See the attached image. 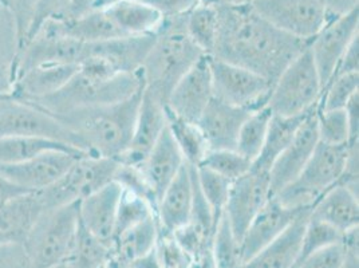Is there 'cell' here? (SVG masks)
Returning a JSON list of instances; mask_svg holds the SVG:
<instances>
[{
  "label": "cell",
  "mask_w": 359,
  "mask_h": 268,
  "mask_svg": "<svg viewBox=\"0 0 359 268\" xmlns=\"http://www.w3.org/2000/svg\"><path fill=\"white\" fill-rule=\"evenodd\" d=\"M217 3L220 29L212 54L216 60L252 70L273 83L310 45L273 27L250 1Z\"/></svg>",
  "instance_id": "1"
},
{
  "label": "cell",
  "mask_w": 359,
  "mask_h": 268,
  "mask_svg": "<svg viewBox=\"0 0 359 268\" xmlns=\"http://www.w3.org/2000/svg\"><path fill=\"white\" fill-rule=\"evenodd\" d=\"M142 72L116 73L105 60L89 57L79 63L74 75L55 93L29 102L54 117L74 110L117 104L144 89Z\"/></svg>",
  "instance_id": "2"
},
{
  "label": "cell",
  "mask_w": 359,
  "mask_h": 268,
  "mask_svg": "<svg viewBox=\"0 0 359 268\" xmlns=\"http://www.w3.org/2000/svg\"><path fill=\"white\" fill-rule=\"evenodd\" d=\"M142 91L117 104L85 107L55 119L73 134L81 152L118 161L132 140Z\"/></svg>",
  "instance_id": "3"
},
{
  "label": "cell",
  "mask_w": 359,
  "mask_h": 268,
  "mask_svg": "<svg viewBox=\"0 0 359 268\" xmlns=\"http://www.w3.org/2000/svg\"><path fill=\"white\" fill-rule=\"evenodd\" d=\"M204 55L187 32L185 16L164 19L141 67L144 88L166 105L180 79Z\"/></svg>",
  "instance_id": "4"
},
{
  "label": "cell",
  "mask_w": 359,
  "mask_h": 268,
  "mask_svg": "<svg viewBox=\"0 0 359 268\" xmlns=\"http://www.w3.org/2000/svg\"><path fill=\"white\" fill-rule=\"evenodd\" d=\"M78 227V203L45 209L23 241L32 268L62 266L72 250Z\"/></svg>",
  "instance_id": "5"
},
{
  "label": "cell",
  "mask_w": 359,
  "mask_h": 268,
  "mask_svg": "<svg viewBox=\"0 0 359 268\" xmlns=\"http://www.w3.org/2000/svg\"><path fill=\"white\" fill-rule=\"evenodd\" d=\"M347 144L327 145L319 141L298 179L273 197L288 208H313L315 201L337 185L342 177Z\"/></svg>",
  "instance_id": "6"
},
{
  "label": "cell",
  "mask_w": 359,
  "mask_h": 268,
  "mask_svg": "<svg viewBox=\"0 0 359 268\" xmlns=\"http://www.w3.org/2000/svg\"><path fill=\"white\" fill-rule=\"evenodd\" d=\"M322 91L323 86L307 47L273 82L267 106L275 116H304L318 107Z\"/></svg>",
  "instance_id": "7"
},
{
  "label": "cell",
  "mask_w": 359,
  "mask_h": 268,
  "mask_svg": "<svg viewBox=\"0 0 359 268\" xmlns=\"http://www.w3.org/2000/svg\"><path fill=\"white\" fill-rule=\"evenodd\" d=\"M118 161L105 157L82 156L76 159L53 185L38 192L43 209L76 204L114 181Z\"/></svg>",
  "instance_id": "8"
},
{
  "label": "cell",
  "mask_w": 359,
  "mask_h": 268,
  "mask_svg": "<svg viewBox=\"0 0 359 268\" xmlns=\"http://www.w3.org/2000/svg\"><path fill=\"white\" fill-rule=\"evenodd\" d=\"M213 97L248 112L267 106L272 82L252 70L210 57Z\"/></svg>",
  "instance_id": "9"
},
{
  "label": "cell",
  "mask_w": 359,
  "mask_h": 268,
  "mask_svg": "<svg viewBox=\"0 0 359 268\" xmlns=\"http://www.w3.org/2000/svg\"><path fill=\"white\" fill-rule=\"evenodd\" d=\"M255 11L278 30L311 42L327 22L322 0H251Z\"/></svg>",
  "instance_id": "10"
},
{
  "label": "cell",
  "mask_w": 359,
  "mask_h": 268,
  "mask_svg": "<svg viewBox=\"0 0 359 268\" xmlns=\"http://www.w3.org/2000/svg\"><path fill=\"white\" fill-rule=\"evenodd\" d=\"M4 137H43L78 149L73 134L60 119L35 105L13 97L0 100V138Z\"/></svg>",
  "instance_id": "11"
},
{
  "label": "cell",
  "mask_w": 359,
  "mask_h": 268,
  "mask_svg": "<svg viewBox=\"0 0 359 268\" xmlns=\"http://www.w3.org/2000/svg\"><path fill=\"white\" fill-rule=\"evenodd\" d=\"M271 197L269 172L251 168L244 176L232 181L224 213L239 241Z\"/></svg>",
  "instance_id": "12"
},
{
  "label": "cell",
  "mask_w": 359,
  "mask_h": 268,
  "mask_svg": "<svg viewBox=\"0 0 359 268\" xmlns=\"http://www.w3.org/2000/svg\"><path fill=\"white\" fill-rule=\"evenodd\" d=\"M357 36H359V8L327 22L310 42L309 48L323 89L335 74L344 51Z\"/></svg>",
  "instance_id": "13"
},
{
  "label": "cell",
  "mask_w": 359,
  "mask_h": 268,
  "mask_svg": "<svg viewBox=\"0 0 359 268\" xmlns=\"http://www.w3.org/2000/svg\"><path fill=\"white\" fill-rule=\"evenodd\" d=\"M82 156L88 154L47 152L23 163L0 165V175L26 192H41L53 185Z\"/></svg>",
  "instance_id": "14"
},
{
  "label": "cell",
  "mask_w": 359,
  "mask_h": 268,
  "mask_svg": "<svg viewBox=\"0 0 359 268\" xmlns=\"http://www.w3.org/2000/svg\"><path fill=\"white\" fill-rule=\"evenodd\" d=\"M213 98L210 57L204 55L172 90L166 107L177 117L197 123Z\"/></svg>",
  "instance_id": "15"
},
{
  "label": "cell",
  "mask_w": 359,
  "mask_h": 268,
  "mask_svg": "<svg viewBox=\"0 0 359 268\" xmlns=\"http://www.w3.org/2000/svg\"><path fill=\"white\" fill-rule=\"evenodd\" d=\"M316 109L303 121L292 141L271 166L269 185L272 197L298 179L318 147L319 134L316 126Z\"/></svg>",
  "instance_id": "16"
},
{
  "label": "cell",
  "mask_w": 359,
  "mask_h": 268,
  "mask_svg": "<svg viewBox=\"0 0 359 268\" xmlns=\"http://www.w3.org/2000/svg\"><path fill=\"white\" fill-rule=\"evenodd\" d=\"M165 106L163 101L144 88L132 140L118 163L137 168L142 165L166 128Z\"/></svg>",
  "instance_id": "17"
},
{
  "label": "cell",
  "mask_w": 359,
  "mask_h": 268,
  "mask_svg": "<svg viewBox=\"0 0 359 268\" xmlns=\"http://www.w3.org/2000/svg\"><path fill=\"white\" fill-rule=\"evenodd\" d=\"M306 209L310 208H288L280 204L275 197H271L269 203L248 225L245 234L240 240L241 264L278 238Z\"/></svg>",
  "instance_id": "18"
},
{
  "label": "cell",
  "mask_w": 359,
  "mask_h": 268,
  "mask_svg": "<svg viewBox=\"0 0 359 268\" xmlns=\"http://www.w3.org/2000/svg\"><path fill=\"white\" fill-rule=\"evenodd\" d=\"M121 191L120 184L111 181L78 203L79 224L110 247L114 239Z\"/></svg>",
  "instance_id": "19"
},
{
  "label": "cell",
  "mask_w": 359,
  "mask_h": 268,
  "mask_svg": "<svg viewBox=\"0 0 359 268\" xmlns=\"http://www.w3.org/2000/svg\"><path fill=\"white\" fill-rule=\"evenodd\" d=\"M194 196L192 168L185 164L158 201L156 217L160 235H173L189 222L194 209Z\"/></svg>",
  "instance_id": "20"
},
{
  "label": "cell",
  "mask_w": 359,
  "mask_h": 268,
  "mask_svg": "<svg viewBox=\"0 0 359 268\" xmlns=\"http://www.w3.org/2000/svg\"><path fill=\"white\" fill-rule=\"evenodd\" d=\"M250 113L213 97L197 121L210 150H235L240 128Z\"/></svg>",
  "instance_id": "21"
},
{
  "label": "cell",
  "mask_w": 359,
  "mask_h": 268,
  "mask_svg": "<svg viewBox=\"0 0 359 268\" xmlns=\"http://www.w3.org/2000/svg\"><path fill=\"white\" fill-rule=\"evenodd\" d=\"M311 208L306 209L285 231L240 268H292L299 262L302 240Z\"/></svg>",
  "instance_id": "22"
},
{
  "label": "cell",
  "mask_w": 359,
  "mask_h": 268,
  "mask_svg": "<svg viewBox=\"0 0 359 268\" xmlns=\"http://www.w3.org/2000/svg\"><path fill=\"white\" fill-rule=\"evenodd\" d=\"M39 29H46L82 43H98L123 36L104 8H93L81 15L48 20Z\"/></svg>",
  "instance_id": "23"
},
{
  "label": "cell",
  "mask_w": 359,
  "mask_h": 268,
  "mask_svg": "<svg viewBox=\"0 0 359 268\" xmlns=\"http://www.w3.org/2000/svg\"><path fill=\"white\" fill-rule=\"evenodd\" d=\"M185 164L187 163L179 147L176 145L168 128H165L148 157L140 166L142 176L147 180L150 191L157 201V206L168 185L175 180Z\"/></svg>",
  "instance_id": "24"
},
{
  "label": "cell",
  "mask_w": 359,
  "mask_h": 268,
  "mask_svg": "<svg viewBox=\"0 0 359 268\" xmlns=\"http://www.w3.org/2000/svg\"><path fill=\"white\" fill-rule=\"evenodd\" d=\"M38 192L18 196L0 207V246L23 244L43 212Z\"/></svg>",
  "instance_id": "25"
},
{
  "label": "cell",
  "mask_w": 359,
  "mask_h": 268,
  "mask_svg": "<svg viewBox=\"0 0 359 268\" xmlns=\"http://www.w3.org/2000/svg\"><path fill=\"white\" fill-rule=\"evenodd\" d=\"M78 70L74 65L36 66L18 75L10 97L34 102L60 90Z\"/></svg>",
  "instance_id": "26"
},
{
  "label": "cell",
  "mask_w": 359,
  "mask_h": 268,
  "mask_svg": "<svg viewBox=\"0 0 359 268\" xmlns=\"http://www.w3.org/2000/svg\"><path fill=\"white\" fill-rule=\"evenodd\" d=\"M310 215L346 234L358 228V196L344 185L337 184L315 201Z\"/></svg>",
  "instance_id": "27"
},
{
  "label": "cell",
  "mask_w": 359,
  "mask_h": 268,
  "mask_svg": "<svg viewBox=\"0 0 359 268\" xmlns=\"http://www.w3.org/2000/svg\"><path fill=\"white\" fill-rule=\"evenodd\" d=\"M123 36L153 35L164 18L144 0H118L102 7Z\"/></svg>",
  "instance_id": "28"
},
{
  "label": "cell",
  "mask_w": 359,
  "mask_h": 268,
  "mask_svg": "<svg viewBox=\"0 0 359 268\" xmlns=\"http://www.w3.org/2000/svg\"><path fill=\"white\" fill-rule=\"evenodd\" d=\"M160 229L156 216L135 224L113 240L111 253L117 267H126L137 259L153 251L157 246Z\"/></svg>",
  "instance_id": "29"
},
{
  "label": "cell",
  "mask_w": 359,
  "mask_h": 268,
  "mask_svg": "<svg viewBox=\"0 0 359 268\" xmlns=\"http://www.w3.org/2000/svg\"><path fill=\"white\" fill-rule=\"evenodd\" d=\"M19 51L20 42L15 20L0 3V100L13 93Z\"/></svg>",
  "instance_id": "30"
},
{
  "label": "cell",
  "mask_w": 359,
  "mask_h": 268,
  "mask_svg": "<svg viewBox=\"0 0 359 268\" xmlns=\"http://www.w3.org/2000/svg\"><path fill=\"white\" fill-rule=\"evenodd\" d=\"M311 113L298 116V117H282V116L272 114L263 148L260 150L257 159L252 163V168L269 172L275 160L282 154V152L292 141L294 135L298 132L303 121Z\"/></svg>",
  "instance_id": "31"
},
{
  "label": "cell",
  "mask_w": 359,
  "mask_h": 268,
  "mask_svg": "<svg viewBox=\"0 0 359 268\" xmlns=\"http://www.w3.org/2000/svg\"><path fill=\"white\" fill-rule=\"evenodd\" d=\"M185 29L194 43L205 55L212 57L220 29L219 3L215 0L201 1L185 16Z\"/></svg>",
  "instance_id": "32"
},
{
  "label": "cell",
  "mask_w": 359,
  "mask_h": 268,
  "mask_svg": "<svg viewBox=\"0 0 359 268\" xmlns=\"http://www.w3.org/2000/svg\"><path fill=\"white\" fill-rule=\"evenodd\" d=\"M54 150L85 154L83 152L75 149L67 144L43 137H4L0 138V165L23 163L39 154Z\"/></svg>",
  "instance_id": "33"
},
{
  "label": "cell",
  "mask_w": 359,
  "mask_h": 268,
  "mask_svg": "<svg viewBox=\"0 0 359 268\" xmlns=\"http://www.w3.org/2000/svg\"><path fill=\"white\" fill-rule=\"evenodd\" d=\"M166 128L173 137L176 145L185 160V163L192 166H198L208 153V145L204 134L195 122L180 119L173 114L166 106Z\"/></svg>",
  "instance_id": "34"
},
{
  "label": "cell",
  "mask_w": 359,
  "mask_h": 268,
  "mask_svg": "<svg viewBox=\"0 0 359 268\" xmlns=\"http://www.w3.org/2000/svg\"><path fill=\"white\" fill-rule=\"evenodd\" d=\"M111 247L93 236L81 224L62 268H104L111 260Z\"/></svg>",
  "instance_id": "35"
},
{
  "label": "cell",
  "mask_w": 359,
  "mask_h": 268,
  "mask_svg": "<svg viewBox=\"0 0 359 268\" xmlns=\"http://www.w3.org/2000/svg\"><path fill=\"white\" fill-rule=\"evenodd\" d=\"M272 112L269 106L251 112L240 128L235 150L248 161L254 163L263 148L266 135L269 132Z\"/></svg>",
  "instance_id": "36"
},
{
  "label": "cell",
  "mask_w": 359,
  "mask_h": 268,
  "mask_svg": "<svg viewBox=\"0 0 359 268\" xmlns=\"http://www.w3.org/2000/svg\"><path fill=\"white\" fill-rule=\"evenodd\" d=\"M195 179L197 187L205 199L207 204L210 206L215 219L219 222L220 216L224 213L232 182L203 166H195Z\"/></svg>",
  "instance_id": "37"
},
{
  "label": "cell",
  "mask_w": 359,
  "mask_h": 268,
  "mask_svg": "<svg viewBox=\"0 0 359 268\" xmlns=\"http://www.w3.org/2000/svg\"><path fill=\"white\" fill-rule=\"evenodd\" d=\"M212 253L217 268H240L241 266L240 241L235 236L225 213L216 224Z\"/></svg>",
  "instance_id": "38"
},
{
  "label": "cell",
  "mask_w": 359,
  "mask_h": 268,
  "mask_svg": "<svg viewBox=\"0 0 359 268\" xmlns=\"http://www.w3.org/2000/svg\"><path fill=\"white\" fill-rule=\"evenodd\" d=\"M150 216H156V210L151 207L149 201L138 194L122 188L118 208H117V217H116L114 239L123 231H126L128 228L148 219Z\"/></svg>",
  "instance_id": "39"
},
{
  "label": "cell",
  "mask_w": 359,
  "mask_h": 268,
  "mask_svg": "<svg viewBox=\"0 0 359 268\" xmlns=\"http://www.w3.org/2000/svg\"><path fill=\"white\" fill-rule=\"evenodd\" d=\"M198 166L207 168L231 182L244 176L252 168V163L244 159L236 150H208Z\"/></svg>",
  "instance_id": "40"
},
{
  "label": "cell",
  "mask_w": 359,
  "mask_h": 268,
  "mask_svg": "<svg viewBox=\"0 0 359 268\" xmlns=\"http://www.w3.org/2000/svg\"><path fill=\"white\" fill-rule=\"evenodd\" d=\"M344 238V234H342L341 231L331 227L330 224L315 219L310 215L307 224H306L304 234H303L299 262L304 257H307L309 255L316 253L319 250H323V248L332 246V244H337V243H342Z\"/></svg>",
  "instance_id": "41"
},
{
  "label": "cell",
  "mask_w": 359,
  "mask_h": 268,
  "mask_svg": "<svg viewBox=\"0 0 359 268\" xmlns=\"http://www.w3.org/2000/svg\"><path fill=\"white\" fill-rule=\"evenodd\" d=\"M359 93V73L337 75L322 91L319 110H337L344 109L348 100Z\"/></svg>",
  "instance_id": "42"
},
{
  "label": "cell",
  "mask_w": 359,
  "mask_h": 268,
  "mask_svg": "<svg viewBox=\"0 0 359 268\" xmlns=\"http://www.w3.org/2000/svg\"><path fill=\"white\" fill-rule=\"evenodd\" d=\"M316 126L319 141L327 145H346L350 141V130L344 109H316Z\"/></svg>",
  "instance_id": "43"
},
{
  "label": "cell",
  "mask_w": 359,
  "mask_h": 268,
  "mask_svg": "<svg viewBox=\"0 0 359 268\" xmlns=\"http://www.w3.org/2000/svg\"><path fill=\"white\" fill-rule=\"evenodd\" d=\"M72 1L73 0H36L35 13H34V18L31 22L30 30L25 39V43L36 31L39 30V27L46 22L63 19V18L70 15Z\"/></svg>",
  "instance_id": "44"
},
{
  "label": "cell",
  "mask_w": 359,
  "mask_h": 268,
  "mask_svg": "<svg viewBox=\"0 0 359 268\" xmlns=\"http://www.w3.org/2000/svg\"><path fill=\"white\" fill-rule=\"evenodd\" d=\"M347 256L344 241L329 246L309 255L297 264V268H342Z\"/></svg>",
  "instance_id": "45"
},
{
  "label": "cell",
  "mask_w": 359,
  "mask_h": 268,
  "mask_svg": "<svg viewBox=\"0 0 359 268\" xmlns=\"http://www.w3.org/2000/svg\"><path fill=\"white\" fill-rule=\"evenodd\" d=\"M164 19L187 16L204 0H144Z\"/></svg>",
  "instance_id": "46"
},
{
  "label": "cell",
  "mask_w": 359,
  "mask_h": 268,
  "mask_svg": "<svg viewBox=\"0 0 359 268\" xmlns=\"http://www.w3.org/2000/svg\"><path fill=\"white\" fill-rule=\"evenodd\" d=\"M0 268H32L23 244L0 246Z\"/></svg>",
  "instance_id": "47"
},
{
  "label": "cell",
  "mask_w": 359,
  "mask_h": 268,
  "mask_svg": "<svg viewBox=\"0 0 359 268\" xmlns=\"http://www.w3.org/2000/svg\"><path fill=\"white\" fill-rule=\"evenodd\" d=\"M359 36H357L350 46L347 47V50L344 51L342 60H339L338 67L335 70V74L342 75L348 74V73H359ZM332 76V78H334Z\"/></svg>",
  "instance_id": "48"
},
{
  "label": "cell",
  "mask_w": 359,
  "mask_h": 268,
  "mask_svg": "<svg viewBox=\"0 0 359 268\" xmlns=\"http://www.w3.org/2000/svg\"><path fill=\"white\" fill-rule=\"evenodd\" d=\"M330 20L358 10L359 0H322Z\"/></svg>",
  "instance_id": "49"
},
{
  "label": "cell",
  "mask_w": 359,
  "mask_h": 268,
  "mask_svg": "<svg viewBox=\"0 0 359 268\" xmlns=\"http://www.w3.org/2000/svg\"><path fill=\"white\" fill-rule=\"evenodd\" d=\"M348 130H350V141L359 140V93L354 94L344 107Z\"/></svg>",
  "instance_id": "50"
},
{
  "label": "cell",
  "mask_w": 359,
  "mask_h": 268,
  "mask_svg": "<svg viewBox=\"0 0 359 268\" xmlns=\"http://www.w3.org/2000/svg\"><path fill=\"white\" fill-rule=\"evenodd\" d=\"M25 194H31V192H26V191L18 188L13 182H10L8 180L0 175V207L4 206L6 203H8L10 200L15 199L18 196Z\"/></svg>",
  "instance_id": "51"
},
{
  "label": "cell",
  "mask_w": 359,
  "mask_h": 268,
  "mask_svg": "<svg viewBox=\"0 0 359 268\" xmlns=\"http://www.w3.org/2000/svg\"><path fill=\"white\" fill-rule=\"evenodd\" d=\"M128 267L130 268H163L161 266V262L158 259V255L156 248L153 251H150L149 253H147L145 256L137 259L135 262H133L132 264H129Z\"/></svg>",
  "instance_id": "52"
},
{
  "label": "cell",
  "mask_w": 359,
  "mask_h": 268,
  "mask_svg": "<svg viewBox=\"0 0 359 268\" xmlns=\"http://www.w3.org/2000/svg\"><path fill=\"white\" fill-rule=\"evenodd\" d=\"M347 256L342 268H359V244H346Z\"/></svg>",
  "instance_id": "53"
},
{
  "label": "cell",
  "mask_w": 359,
  "mask_h": 268,
  "mask_svg": "<svg viewBox=\"0 0 359 268\" xmlns=\"http://www.w3.org/2000/svg\"><path fill=\"white\" fill-rule=\"evenodd\" d=\"M97 3H98V0H73L69 16L81 15L89 10H93Z\"/></svg>",
  "instance_id": "54"
},
{
  "label": "cell",
  "mask_w": 359,
  "mask_h": 268,
  "mask_svg": "<svg viewBox=\"0 0 359 268\" xmlns=\"http://www.w3.org/2000/svg\"><path fill=\"white\" fill-rule=\"evenodd\" d=\"M114 1H118V0H98V3L95 4L94 8H102V7H105V6L110 4V3H114Z\"/></svg>",
  "instance_id": "55"
},
{
  "label": "cell",
  "mask_w": 359,
  "mask_h": 268,
  "mask_svg": "<svg viewBox=\"0 0 359 268\" xmlns=\"http://www.w3.org/2000/svg\"><path fill=\"white\" fill-rule=\"evenodd\" d=\"M104 268H118L117 267V264H116V262H114V260H113V257H111V260H110V262H109V263H107V264H106L105 267Z\"/></svg>",
  "instance_id": "56"
},
{
  "label": "cell",
  "mask_w": 359,
  "mask_h": 268,
  "mask_svg": "<svg viewBox=\"0 0 359 268\" xmlns=\"http://www.w3.org/2000/svg\"><path fill=\"white\" fill-rule=\"evenodd\" d=\"M120 268H130V267H128V266H126V267H120Z\"/></svg>",
  "instance_id": "57"
},
{
  "label": "cell",
  "mask_w": 359,
  "mask_h": 268,
  "mask_svg": "<svg viewBox=\"0 0 359 268\" xmlns=\"http://www.w3.org/2000/svg\"><path fill=\"white\" fill-rule=\"evenodd\" d=\"M57 268H62V266H60V267H57Z\"/></svg>",
  "instance_id": "58"
},
{
  "label": "cell",
  "mask_w": 359,
  "mask_h": 268,
  "mask_svg": "<svg viewBox=\"0 0 359 268\" xmlns=\"http://www.w3.org/2000/svg\"><path fill=\"white\" fill-rule=\"evenodd\" d=\"M292 268H297V266H295V267H292Z\"/></svg>",
  "instance_id": "59"
},
{
  "label": "cell",
  "mask_w": 359,
  "mask_h": 268,
  "mask_svg": "<svg viewBox=\"0 0 359 268\" xmlns=\"http://www.w3.org/2000/svg\"><path fill=\"white\" fill-rule=\"evenodd\" d=\"M0 3H1V1H0Z\"/></svg>",
  "instance_id": "60"
}]
</instances>
